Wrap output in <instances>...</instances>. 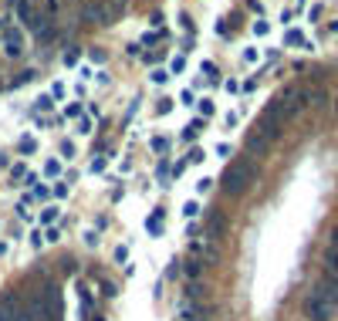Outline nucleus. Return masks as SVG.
Here are the masks:
<instances>
[{
	"label": "nucleus",
	"mask_w": 338,
	"mask_h": 321,
	"mask_svg": "<svg viewBox=\"0 0 338 321\" xmlns=\"http://www.w3.org/2000/svg\"><path fill=\"white\" fill-rule=\"evenodd\" d=\"M0 31H3V24H0Z\"/></svg>",
	"instance_id": "c756f323"
},
{
	"label": "nucleus",
	"mask_w": 338,
	"mask_h": 321,
	"mask_svg": "<svg viewBox=\"0 0 338 321\" xmlns=\"http://www.w3.org/2000/svg\"><path fill=\"white\" fill-rule=\"evenodd\" d=\"M14 14H17V20H24L27 27H41V20L44 17H37V7H34V0H14Z\"/></svg>",
	"instance_id": "423d86ee"
},
{
	"label": "nucleus",
	"mask_w": 338,
	"mask_h": 321,
	"mask_svg": "<svg viewBox=\"0 0 338 321\" xmlns=\"http://www.w3.org/2000/svg\"><path fill=\"white\" fill-rule=\"evenodd\" d=\"M183 213H186V216H196V213H200V206H196V203H193V199H190V203H186V206H183Z\"/></svg>",
	"instance_id": "4be33fe9"
},
{
	"label": "nucleus",
	"mask_w": 338,
	"mask_h": 321,
	"mask_svg": "<svg viewBox=\"0 0 338 321\" xmlns=\"http://www.w3.org/2000/svg\"><path fill=\"white\" fill-rule=\"evenodd\" d=\"M267 149H270V139L264 132L254 128V132L247 135V152H250V156H267Z\"/></svg>",
	"instance_id": "0eeeda50"
},
{
	"label": "nucleus",
	"mask_w": 338,
	"mask_h": 321,
	"mask_svg": "<svg viewBox=\"0 0 338 321\" xmlns=\"http://www.w3.org/2000/svg\"><path fill=\"white\" fill-rule=\"evenodd\" d=\"M203 74H206L210 81H216V64H213V61H203Z\"/></svg>",
	"instance_id": "2eb2a0df"
},
{
	"label": "nucleus",
	"mask_w": 338,
	"mask_h": 321,
	"mask_svg": "<svg viewBox=\"0 0 338 321\" xmlns=\"http://www.w3.org/2000/svg\"><path fill=\"white\" fill-rule=\"evenodd\" d=\"M145 230H149L152 237H159V233H162V210H156V213L145 220Z\"/></svg>",
	"instance_id": "9b49d317"
},
{
	"label": "nucleus",
	"mask_w": 338,
	"mask_h": 321,
	"mask_svg": "<svg viewBox=\"0 0 338 321\" xmlns=\"http://www.w3.org/2000/svg\"><path fill=\"white\" fill-rule=\"evenodd\" d=\"M169 108H173V102H169V98H162V102H159V115H166Z\"/></svg>",
	"instance_id": "bb28decb"
},
{
	"label": "nucleus",
	"mask_w": 338,
	"mask_h": 321,
	"mask_svg": "<svg viewBox=\"0 0 338 321\" xmlns=\"http://www.w3.org/2000/svg\"><path fill=\"white\" fill-rule=\"evenodd\" d=\"M254 179H257V162L250 156H240L237 162H230L223 169V193L227 196H244Z\"/></svg>",
	"instance_id": "f257e3e1"
},
{
	"label": "nucleus",
	"mask_w": 338,
	"mask_h": 321,
	"mask_svg": "<svg viewBox=\"0 0 338 321\" xmlns=\"http://www.w3.org/2000/svg\"><path fill=\"white\" fill-rule=\"evenodd\" d=\"M200 112L203 115H213V102H210V98H203L200 102Z\"/></svg>",
	"instance_id": "b1692460"
},
{
	"label": "nucleus",
	"mask_w": 338,
	"mask_h": 321,
	"mask_svg": "<svg viewBox=\"0 0 338 321\" xmlns=\"http://www.w3.org/2000/svg\"><path fill=\"white\" fill-rule=\"evenodd\" d=\"M335 112H338V105H335Z\"/></svg>",
	"instance_id": "7c9ffc66"
},
{
	"label": "nucleus",
	"mask_w": 338,
	"mask_h": 321,
	"mask_svg": "<svg viewBox=\"0 0 338 321\" xmlns=\"http://www.w3.org/2000/svg\"><path fill=\"white\" fill-rule=\"evenodd\" d=\"M210 186H213V179H210V176H203L200 183H196V193H210Z\"/></svg>",
	"instance_id": "6ab92c4d"
},
{
	"label": "nucleus",
	"mask_w": 338,
	"mask_h": 321,
	"mask_svg": "<svg viewBox=\"0 0 338 321\" xmlns=\"http://www.w3.org/2000/svg\"><path fill=\"white\" fill-rule=\"evenodd\" d=\"M125 257H129V250H125V247H119V250H115V260H119L122 267H125Z\"/></svg>",
	"instance_id": "a878e982"
},
{
	"label": "nucleus",
	"mask_w": 338,
	"mask_h": 321,
	"mask_svg": "<svg viewBox=\"0 0 338 321\" xmlns=\"http://www.w3.org/2000/svg\"><path fill=\"white\" fill-rule=\"evenodd\" d=\"M315 291H321V294H325V298L338 308V277H328V274H325V277L315 284Z\"/></svg>",
	"instance_id": "1a4fd4ad"
},
{
	"label": "nucleus",
	"mask_w": 338,
	"mask_h": 321,
	"mask_svg": "<svg viewBox=\"0 0 338 321\" xmlns=\"http://www.w3.org/2000/svg\"><path fill=\"white\" fill-rule=\"evenodd\" d=\"M0 321H14V318H10V311H7L3 304H0Z\"/></svg>",
	"instance_id": "c85d7f7f"
},
{
	"label": "nucleus",
	"mask_w": 338,
	"mask_h": 321,
	"mask_svg": "<svg viewBox=\"0 0 338 321\" xmlns=\"http://www.w3.org/2000/svg\"><path fill=\"white\" fill-rule=\"evenodd\" d=\"M105 7H108V14H112V20H119L125 10H129V0H105Z\"/></svg>",
	"instance_id": "f8f14e48"
},
{
	"label": "nucleus",
	"mask_w": 338,
	"mask_h": 321,
	"mask_svg": "<svg viewBox=\"0 0 338 321\" xmlns=\"http://www.w3.org/2000/svg\"><path fill=\"white\" fill-rule=\"evenodd\" d=\"M196 135H200V122H193V125H190L186 132H183V139H186V142H193Z\"/></svg>",
	"instance_id": "dca6fc26"
},
{
	"label": "nucleus",
	"mask_w": 338,
	"mask_h": 321,
	"mask_svg": "<svg viewBox=\"0 0 338 321\" xmlns=\"http://www.w3.org/2000/svg\"><path fill=\"white\" fill-rule=\"evenodd\" d=\"M81 20L85 24H115L108 7H105V0H85L81 3Z\"/></svg>",
	"instance_id": "20e7f679"
},
{
	"label": "nucleus",
	"mask_w": 338,
	"mask_h": 321,
	"mask_svg": "<svg viewBox=\"0 0 338 321\" xmlns=\"http://www.w3.org/2000/svg\"><path fill=\"white\" fill-rule=\"evenodd\" d=\"M190 162H203V152H200V149H190Z\"/></svg>",
	"instance_id": "cd10ccee"
},
{
	"label": "nucleus",
	"mask_w": 338,
	"mask_h": 321,
	"mask_svg": "<svg viewBox=\"0 0 338 321\" xmlns=\"http://www.w3.org/2000/svg\"><path fill=\"white\" fill-rule=\"evenodd\" d=\"M304 318L308 321H332L335 318V304H332L321 291L311 287V294L304 298Z\"/></svg>",
	"instance_id": "f03ea898"
},
{
	"label": "nucleus",
	"mask_w": 338,
	"mask_h": 321,
	"mask_svg": "<svg viewBox=\"0 0 338 321\" xmlns=\"http://www.w3.org/2000/svg\"><path fill=\"white\" fill-rule=\"evenodd\" d=\"M102 294H105V298H115V294H119L115 281H102Z\"/></svg>",
	"instance_id": "4468645a"
},
{
	"label": "nucleus",
	"mask_w": 338,
	"mask_h": 321,
	"mask_svg": "<svg viewBox=\"0 0 338 321\" xmlns=\"http://www.w3.org/2000/svg\"><path fill=\"white\" fill-rule=\"evenodd\" d=\"M61 156H65V159H74V145H71V142H61Z\"/></svg>",
	"instance_id": "aec40b11"
},
{
	"label": "nucleus",
	"mask_w": 338,
	"mask_h": 321,
	"mask_svg": "<svg viewBox=\"0 0 338 321\" xmlns=\"http://www.w3.org/2000/svg\"><path fill=\"white\" fill-rule=\"evenodd\" d=\"M152 81H156V85H162V81H169V71H162V68H156V71H152Z\"/></svg>",
	"instance_id": "f3484780"
},
{
	"label": "nucleus",
	"mask_w": 338,
	"mask_h": 321,
	"mask_svg": "<svg viewBox=\"0 0 338 321\" xmlns=\"http://www.w3.org/2000/svg\"><path fill=\"white\" fill-rule=\"evenodd\" d=\"M34 145H37V142H34V139H31V135H27V139H24V142H20V149H24V152H34Z\"/></svg>",
	"instance_id": "393cba45"
},
{
	"label": "nucleus",
	"mask_w": 338,
	"mask_h": 321,
	"mask_svg": "<svg viewBox=\"0 0 338 321\" xmlns=\"http://www.w3.org/2000/svg\"><path fill=\"white\" fill-rule=\"evenodd\" d=\"M277 102H281V112H284V119L291 122V119H294V115L304 108V88H294V85H291V88H284V91L277 95Z\"/></svg>",
	"instance_id": "7ed1b4c3"
},
{
	"label": "nucleus",
	"mask_w": 338,
	"mask_h": 321,
	"mask_svg": "<svg viewBox=\"0 0 338 321\" xmlns=\"http://www.w3.org/2000/svg\"><path fill=\"white\" fill-rule=\"evenodd\" d=\"M54 220H58V206H48V210L41 213V223L48 227V223H54Z\"/></svg>",
	"instance_id": "ddd939ff"
},
{
	"label": "nucleus",
	"mask_w": 338,
	"mask_h": 321,
	"mask_svg": "<svg viewBox=\"0 0 338 321\" xmlns=\"http://www.w3.org/2000/svg\"><path fill=\"white\" fill-rule=\"evenodd\" d=\"M3 54L7 58H20L24 54V34H20V27H3Z\"/></svg>",
	"instance_id": "39448f33"
},
{
	"label": "nucleus",
	"mask_w": 338,
	"mask_h": 321,
	"mask_svg": "<svg viewBox=\"0 0 338 321\" xmlns=\"http://www.w3.org/2000/svg\"><path fill=\"white\" fill-rule=\"evenodd\" d=\"M44 173H48V176H58V173H61V162H58V159H51V162H48V169H44Z\"/></svg>",
	"instance_id": "a211bd4d"
},
{
	"label": "nucleus",
	"mask_w": 338,
	"mask_h": 321,
	"mask_svg": "<svg viewBox=\"0 0 338 321\" xmlns=\"http://www.w3.org/2000/svg\"><path fill=\"white\" fill-rule=\"evenodd\" d=\"M287 44H304V37L298 31H287Z\"/></svg>",
	"instance_id": "412c9836"
},
{
	"label": "nucleus",
	"mask_w": 338,
	"mask_h": 321,
	"mask_svg": "<svg viewBox=\"0 0 338 321\" xmlns=\"http://www.w3.org/2000/svg\"><path fill=\"white\" fill-rule=\"evenodd\" d=\"M206 233H210L213 240H220V237L227 233V220H223V213H220V210H210V220H206Z\"/></svg>",
	"instance_id": "6e6552de"
},
{
	"label": "nucleus",
	"mask_w": 338,
	"mask_h": 321,
	"mask_svg": "<svg viewBox=\"0 0 338 321\" xmlns=\"http://www.w3.org/2000/svg\"><path fill=\"white\" fill-rule=\"evenodd\" d=\"M54 240H61V230L58 227H48V244H54Z\"/></svg>",
	"instance_id": "5701e85b"
},
{
	"label": "nucleus",
	"mask_w": 338,
	"mask_h": 321,
	"mask_svg": "<svg viewBox=\"0 0 338 321\" xmlns=\"http://www.w3.org/2000/svg\"><path fill=\"white\" fill-rule=\"evenodd\" d=\"M304 105H311V108H328V91H325V88H304Z\"/></svg>",
	"instance_id": "9d476101"
}]
</instances>
